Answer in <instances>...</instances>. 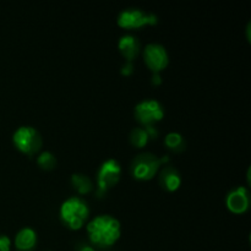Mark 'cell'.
I'll use <instances>...</instances> for the list:
<instances>
[{"mask_svg":"<svg viewBox=\"0 0 251 251\" xmlns=\"http://www.w3.org/2000/svg\"><path fill=\"white\" fill-rule=\"evenodd\" d=\"M88 238L100 248H109L119 240L122 225L112 215H98L87 225Z\"/></svg>","mask_w":251,"mask_h":251,"instance_id":"obj_1","label":"cell"},{"mask_svg":"<svg viewBox=\"0 0 251 251\" xmlns=\"http://www.w3.org/2000/svg\"><path fill=\"white\" fill-rule=\"evenodd\" d=\"M59 216L64 225L70 229L77 230L83 227L90 216L88 203L80 196H70L60 205Z\"/></svg>","mask_w":251,"mask_h":251,"instance_id":"obj_2","label":"cell"},{"mask_svg":"<svg viewBox=\"0 0 251 251\" xmlns=\"http://www.w3.org/2000/svg\"><path fill=\"white\" fill-rule=\"evenodd\" d=\"M169 161L168 156L158 157L151 152H144L134 158L131 163V172L134 178L139 180H150L158 173L162 164Z\"/></svg>","mask_w":251,"mask_h":251,"instance_id":"obj_3","label":"cell"},{"mask_svg":"<svg viewBox=\"0 0 251 251\" xmlns=\"http://www.w3.org/2000/svg\"><path fill=\"white\" fill-rule=\"evenodd\" d=\"M158 22V17L153 12H147L137 7H130L119 12L117 19L118 26L125 29H136L144 26H153Z\"/></svg>","mask_w":251,"mask_h":251,"instance_id":"obj_4","label":"cell"},{"mask_svg":"<svg viewBox=\"0 0 251 251\" xmlns=\"http://www.w3.org/2000/svg\"><path fill=\"white\" fill-rule=\"evenodd\" d=\"M12 142L20 152L32 156L42 147V137L38 130L29 125L20 126L12 135Z\"/></svg>","mask_w":251,"mask_h":251,"instance_id":"obj_5","label":"cell"},{"mask_svg":"<svg viewBox=\"0 0 251 251\" xmlns=\"http://www.w3.org/2000/svg\"><path fill=\"white\" fill-rule=\"evenodd\" d=\"M163 117L164 108L162 103L157 100H144L137 103L135 107V118L137 122L144 124V126L161 122Z\"/></svg>","mask_w":251,"mask_h":251,"instance_id":"obj_6","label":"cell"},{"mask_svg":"<svg viewBox=\"0 0 251 251\" xmlns=\"http://www.w3.org/2000/svg\"><path fill=\"white\" fill-rule=\"evenodd\" d=\"M122 176V167L120 163L114 158H109L100 164L97 173L98 190L105 193L110 188L115 186L120 180Z\"/></svg>","mask_w":251,"mask_h":251,"instance_id":"obj_7","label":"cell"},{"mask_svg":"<svg viewBox=\"0 0 251 251\" xmlns=\"http://www.w3.org/2000/svg\"><path fill=\"white\" fill-rule=\"evenodd\" d=\"M144 60L152 73L159 74L168 66L169 54L162 44L150 43L144 49Z\"/></svg>","mask_w":251,"mask_h":251,"instance_id":"obj_8","label":"cell"},{"mask_svg":"<svg viewBox=\"0 0 251 251\" xmlns=\"http://www.w3.org/2000/svg\"><path fill=\"white\" fill-rule=\"evenodd\" d=\"M226 205L230 212L242 215L247 212L250 206L249 190L245 186H237L228 193L226 198Z\"/></svg>","mask_w":251,"mask_h":251,"instance_id":"obj_9","label":"cell"},{"mask_svg":"<svg viewBox=\"0 0 251 251\" xmlns=\"http://www.w3.org/2000/svg\"><path fill=\"white\" fill-rule=\"evenodd\" d=\"M118 48L126 61H132L140 51V41L132 34H124L118 42Z\"/></svg>","mask_w":251,"mask_h":251,"instance_id":"obj_10","label":"cell"},{"mask_svg":"<svg viewBox=\"0 0 251 251\" xmlns=\"http://www.w3.org/2000/svg\"><path fill=\"white\" fill-rule=\"evenodd\" d=\"M37 244V233L33 228L25 227L15 237V247L19 251H31Z\"/></svg>","mask_w":251,"mask_h":251,"instance_id":"obj_11","label":"cell"},{"mask_svg":"<svg viewBox=\"0 0 251 251\" xmlns=\"http://www.w3.org/2000/svg\"><path fill=\"white\" fill-rule=\"evenodd\" d=\"M159 183L167 191H176L181 185L180 174L173 167H164L159 174Z\"/></svg>","mask_w":251,"mask_h":251,"instance_id":"obj_12","label":"cell"},{"mask_svg":"<svg viewBox=\"0 0 251 251\" xmlns=\"http://www.w3.org/2000/svg\"><path fill=\"white\" fill-rule=\"evenodd\" d=\"M71 183H73V186L77 190L78 194H88L93 189L92 180L87 176H85V174H73Z\"/></svg>","mask_w":251,"mask_h":251,"instance_id":"obj_13","label":"cell"},{"mask_svg":"<svg viewBox=\"0 0 251 251\" xmlns=\"http://www.w3.org/2000/svg\"><path fill=\"white\" fill-rule=\"evenodd\" d=\"M150 137L147 131L145 130L144 126L141 127H135L131 132H130V142L134 145L137 149H142L147 145Z\"/></svg>","mask_w":251,"mask_h":251,"instance_id":"obj_14","label":"cell"},{"mask_svg":"<svg viewBox=\"0 0 251 251\" xmlns=\"http://www.w3.org/2000/svg\"><path fill=\"white\" fill-rule=\"evenodd\" d=\"M164 144L169 150L173 151H181L184 149V137L183 135L176 131L168 132L164 137Z\"/></svg>","mask_w":251,"mask_h":251,"instance_id":"obj_15","label":"cell"},{"mask_svg":"<svg viewBox=\"0 0 251 251\" xmlns=\"http://www.w3.org/2000/svg\"><path fill=\"white\" fill-rule=\"evenodd\" d=\"M37 163H38V166L41 167V168L49 171V169H53L54 167H55L56 158L51 152L44 151L37 157Z\"/></svg>","mask_w":251,"mask_h":251,"instance_id":"obj_16","label":"cell"},{"mask_svg":"<svg viewBox=\"0 0 251 251\" xmlns=\"http://www.w3.org/2000/svg\"><path fill=\"white\" fill-rule=\"evenodd\" d=\"M11 248V240L9 237L0 234V251H10Z\"/></svg>","mask_w":251,"mask_h":251,"instance_id":"obj_17","label":"cell"},{"mask_svg":"<svg viewBox=\"0 0 251 251\" xmlns=\"http://www.w3.org/2000/svg\"><path fill=\"white\" fill-rule=\"evenodd\" d=\"M122 74L125 76H130L132 73H134V65H132L131 61H126L124 65L122 66Z\"/></svg>","mask_w":251,"mask_h":251,"instance_id":"obj_18","label":"cell"},{"mask_svg":"<svg viewBox=\"0 0 251 251\" xmlns=\"http://www.w3.org/2000/svg\"><path fill=\"white\" fill-rule=\"evenodd\" d=\"M144 127L147 131V134H149L150 139H156V137L158 136V130H157L153 125H147V126H144Z\"/></svg>","mask_w":251,"mask_h":251,"instance_id":"obj_19","label":"cell"},{"mask_svg":"<svg viewBox=\"0 0 251 251\" xmlns=\"http://www.w3.org/2000/svg\"><path fill=\"white\" fill-rule=\"evenodd\" d=\"M152 83L156 86H159L162 83L161 75H159L158 73H153V75H152Z\"/></svg>","mask_w":251,"mask_h":251,"instance_id":"obj_20","label":"cell"},{"mask_svg":"<svg viewBox=\"0 0 251 251\" xmlns=\"http://www.w3.org/2000/svg\"><path fill=\"white\" fill-rule=\"evenodd\" d=\"M77 251H96V250L93 249L92 247H90V245H82V247H81Z\"/></svg>","mask_w":251,"mask_h":251,"instance_id":"obj_21","label":"cell"}]
</instances>
